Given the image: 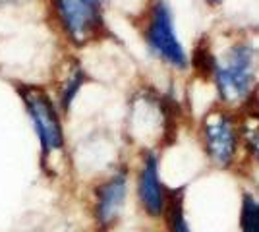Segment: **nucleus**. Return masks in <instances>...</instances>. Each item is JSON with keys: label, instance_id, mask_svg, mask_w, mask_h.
<instances>
[{"label": "nucleus", "instance_id": "obj_7", "mask_svg": "<svg viewBox=\"0 0 259 232\" xmlns=\"http://www.w3.org/2000/svg\"><path fill=\"white\" fill-rule=\"evenodd\" d=\"M168 190L164 188L159 174V159L157 155L147 151L141 159L140 172H138V199L141 209L151 219H161L168 207Z\"/></svg>", "mask_w": 259, "mask_h": 232}, {"label": "nucleus", "instance_id": "obj_13", "mask_svg": "<svg viewBox=\"0 0 259 232\" xmlns=\"http://www.w3.org/2000/svg\"><path fill=\"white\" fill-rule=\"evenodd\" d=\"M209 6H219V4H223L225 0H205Z\"/></svg>", "mask_w": 259, "mask_h": 232}, {"label": "nucleus", "instance_id": "obj_8", "mask_svg": "<svg viewBox=\"0 0 259 232\" xmlns=\"http://www.w3.org/2000/svg\"><path fill=\"white\" fill-rule=\"evenodd\" d=\"M85 79H87L85 70L79 66V64H74L72 70H70V74L66 76V79L62 81L60 89H58V105H60L62 111H70V107H72L74 99L77 97V93L81 91Z\"/></svg>", "mask_w": 259, "mask_h": 232}, {"label": "nucleus", "instance_id": "obj_1", "mask_svg": "<svg viewBox=\"0 0 259 232\" xmlns=\"http://www.w3.org/2000/svg\"><path fill=\"white\" fill-rule=\"evenodd\" d=\"M257 72V51L249 43H234L225 55V62H217L215 79L219 97L225 105L244 103L253 95Z\"/></svg>", "mask_w": 259, "mask_h": 232}, {"label": "nucleus", "instance_id": "obj_11", "mask_svg": "<svg viewBox=\"0 0 259 232\" xmlns=\"http://www.w3.org/2000/svg\"><path fill=\"white\" fill-rule=\"evenodd\" d=\"M192 64H194L195 72L201 77H213L217 68V60L215 56L211 55V49H209V43L203 41L195 47L194 55H192Z\"/></svg>", "mask_w": 259, "mask_h": 232}, {"label": "nucleus", "instance_id": "obj_4", "mask_svg": "<svg viewBox=\"0 0 259 232\" xmlns=\"http://www.w3.org/2000/svg\"><path fill=\"white\" fill-rule=\"evenodd\" d=\"M56 20L74 44L89 43L105 31L99 0H53Z\"/></svg>", "mask_w": 259, "mask_h": 232}, {"label": "nucleus", "instance_id": "obj_10", "mask_svg": "<svg viewBox=\"0 0 259 232\" xmlns=\"http://www.w3.org/2000/svg\"><path fill=\"white\" fill-rule=\"evenodd\" d=\"M240 230L259 232V198L251 194H244L242 198V211H240Z\"/></svg>", "mask_w": 259, "mask_h": 232}, {"label": "nucleus", "instance_id": "obj_12", "mask_svg": "<svg viewBox=\"0 0 259 232\" xmlns=\"http://www.w3.org/2000/svg\"><path fill=\"white\" fill-rule=\"evenodd\" d=\"M244 144L248 147L251 157L259 163V126L255 128H244Z\"/></svg>", "mask_w": 259, "mask_h": 232}, {"label": "nucleus", "instance_id": "obj_14", "mask_svg": "<svg viewBox=\"0 0 259 232\" xmlns=\"http://www.w3.org/2000/svg\"><path fill=\"white\" fill-rule=\"evenodd\" d=\"M99 2H101V0H99Z\"/></svg>", "mask_w": 259, "mask_h": 232}, {"label": "nucleus", "instance_id": "obj_6", "mask_svg": "<svg viewBox=\"0 0 259 232\" xmlns=\"http://www.w3.org/2000/svg\"><path fill=\"white\" fill-rule=\"evenodd\" d=\"M126 198H128V170L120 168L95 188L93 215L99 230L105 232L116 224L120 213L124 209Z\"/></svg>", "mask_w": 259, "mask_h": 232}, {"label": "nucleus", "instance_id": "obj_9", "mask_svg": "<svg viewBox=\"0 0 259 232\" xmlns=\"http://www.w3.org/2000/svg\"><path fill=\"white\" fill-rule=\"evenodd\" d=\"M166 222H168V232H192L188 219L184 215V196L182 192H174L168 198V207H166Z\"/></svg>", "mask_w": 259, "mask_h": 232}, {"label": "nucleus", "instance_id": "obj_3", "mask_svg": "<svg viewBox=\"0 0 259 232\" xmlns=\"http://www.w3.org/2000/svg\"><path fill=\"white\" fill-rule=\"evenodd\" d=\"M20 95L25 105L27 116L33 124V130L37 133L43 159H51L54 153L64 149V130H62L60 114L43 89L25 85V87H20Z\"/></svg>", "mask_w": 259, "mask_h": 232}, {"label": "nucleus", "instance_id": "obj_5", "mask_svg": "<svg viewBox=\"0 0 259 232\" xmlns=\"http://www.w3.org/2000/svg\"><path fill=\"white\" fill-rule=\"evenodd\" d=\"M201 137L209 159L221 168H228L236 161L240 147V126L238 118L228 111H213L201 124Z\"/></svg>", "mask_w": 259, "mask_h": 232}, {"label": "nucleus", "instance_id": "obj_2", "mask_svg": "<svg viewBox=\"0 0 259 232\" xmlns=\"http://www.w3.org/2000/svg\"><path fill=\"white\" fill-rule=\"evenodd\" d=\"M143 39L153 56L174 70L188 68V55L174 31V18L170 6L164 0H155L145 18Z\"/></svg>", "mask_w": 259, "mask_h": 232}]
</instances>
